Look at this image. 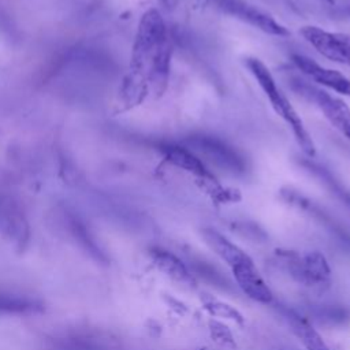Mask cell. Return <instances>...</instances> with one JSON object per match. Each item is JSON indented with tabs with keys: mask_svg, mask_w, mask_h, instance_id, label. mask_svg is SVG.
<instances>
[{
	"mask_svg": "<svg viewBox=\"0 0 350 350\" xmlns=\"http://www.w3.org/2000/svg\"><path fill=\"white\" fill-rule=\"evenodd\" d=\"M288 323L293 334L298 338L306 350H329L321 335L308 320L299 316H291Z\"/></svg>",
	"mask_w": 350,
	"mask_h": 350,
	"instance_id": "12",
	"label": "cell"
},
{
	"mask_svg": "<svg viewBox=\"0 0 350 350\" xmlns=\"http://www.w3.org/2000/svg\"><path fill=\"white\" fill-rule=\"evenodd\" d=\"M206 309H208L211 313H215V314H220V316L230 317V319L239 320V321L242 320V316H241L234 308H231L230 305L221 304V302H216V301L208 302V304H206Z\"/></svg>",
	"mask_w": 350,
	"mask_h": 350,
	"instance_id": "13",
	"label": "cell"
},
{
	"mask_svg": "<svg viewBox=\"0 0 350 350\" xmlns=\"http://www.w3.org/2000/svg\"><path fill=\"white\" fill-rule=\"evenodd\" d=\"M171 45L165 23L156 10L144 14L133 51V72L145 78V82L160 94L165 86L170 72Z\"/></svg>",
	"mask_w": 350,
	"mask_h": 350,
	"instance_id": "1",
	"label": "cell"
},
{
	"mask_svg": "<svg viewBox=\"0 0 350 350\" xmlns=\"http://www.w3.org/2000/svg\"><path fill=\"white\" fill-rule=\"evenodd\" d=\"M321 1H327V3H329V4H334V3H335V0H321Z\"/></svg>",
	"mask_w": 350,
	"mask_h": 350,
	"instance_id": "14",
	"label": "cell"
},
{
	"mask_svg": "<svg viewBox=\"0 0 350 350\" xmlns=\"http://www.w3.org/2000/svg\"><path fill=\"white\" fill-rule=\"evenodd\" d=\"M291 60L297 68L316 85L325 86L339 94L350 97V78L345 74L327 68L304 55H293Z\"/></svg>",
	"mask_w": 350,
	"mask_h": 350,
	"instance_id": "7",
	"label": "cell"
},
{
	"mask_svg": "<svg viewBox=\"0 0 350 350\" xmlns=\"http://www.w3.org/2000/svg\"><path fill=\"white\" fill-rule=\"evenodd\" d=\"M150 257L154 265L172 280L189 286L194 284V279L187 271L186 265L171 252L164 250L161 247H154L150 250Z\"/></svg>",
	"mask_w": 350,
	"mask_h": 350,
	"instance_id": "9",
	"label": "cell"
},
{
	"mask_svg": "<svg viewBox=\"0 0 350 350\" xmlns=\"http://www.w3.org/2000/svg\"><path fill=\"white\" fill-rule=\"evenodd\" d=\"M245 63H246L249 71L252 72V75L254 77V79L257 81V83L260 85V88L262 89L264 94L269 100L273 111L291 129L294 138H295L298 146L301 148V150L305 154L313 157L316 154L314 142H313L309 131L306 130L301 116L298 115L295 108L291 105L290 100L283 93V90L278 86L269 68L257 57H247Z\"/></svg>",
	"mask_w": 350,
	"mask_h": 350,
	"instance_id": "2",
	"label": "cell"
},
{
	"mask_svg": "<svg viewBox=\"0 0 350 350\" xmlns=\"http://www.w3.org/2000/svg\"><path fill=\"white\" fill-rule=\"evenodd\" d=\"M293 89L309 103L314 104L323 112L325 119L350 141V108L343 100L332 96L320 86L305 81H295Z\"/></svg>",
	"mask_w": 350,
	"mask_h": 350,
	"instance_id": "3",
	"label": "cell"
},
{
	"mask_svg": "<svg viewBox=\"0 0 350 350\" xmlns=\"http://www.w3.org/2000/svg\"><path fill=\"white\" fill-rule=\"evenodd\" d=\"M164 154L172 164L201 176L204 180L215 182V178H212L211 172L204 167V164L185 148L168 146L164 149Z\"/></svg>",
	"mask_w": 350,
	"mask_h": 350,
	"instance_id": "11",
	"label": "cell"
},
{
	"mask_svg": "<svg viewBox=\"0 0 350 350\" xmlns=\"http://www.w3.org/2000/svg\"><path fill=\"white\" fill-rule=\"evenodd\" d=\"M230 269L238 286L249 298L264 305L272 302V291L267 286L265 280L262 279L257 267L249 256Z\"/></svg>",
	"mask_w": 350,
	"mask_h": 350,
	"instance_id": "8",
	"label": "cell"
},
{
	"mask_svg": "<svg viewBox=\"0 0 350 350\" xmlns=\"http://www.w3.org/2000/svg\"><path fill=\"white\" fill-rule=\"evenodd\" d=\"M299 34L321 56L350 66V34L328 31L317 26H304L299 29Z\"/></svg>",
	"mask_w": 350,
	"mask_h": 350,
	"instance_id": "5",
	"label": "cell"
},
{
	"mask_svg": "<svg viewBox=\"0 0 350 350\" xmlns=\"http://www.w3.org/2000/svg\"><path fill=\"white\" fill-rule=\"evenodd\" d=\"M279 260L284 264L290 275L301 284L308 287H323L329 283L331 269L325 257L319 252L305 254L279 253Z\"/></svg>",
	"mask_w": 350,
	"mask_h": 350,
	"instance_id": "4",
	"label": "cell"
},
{
	"mask_svg": "<svg viewBox=\"0 0 350 350\" xmlns=\"http://www.w3.org/2000/svg\"><path fill=\"white\" fill-rule=\"evenodd\" d=\"M215 7H217L224 14H228L234 18H238L261 31L276 36V37H288L291 31L273 19L269 14L261 11L260 8L247 4L242 0H212Z\"/></svg>",
	"mask_w": 350,
	"mask_h": 350,
	"instance_id": "6",
	"label": "cell"
},
{
	"mask_svg": "<svg viewBox=\"0 0 350 350\" xmlns=\"http://www.w3.org/2000/svg\"><path fill=\"white\" fill-rule=\"evenodd\" d=\"M202 238L205 243L231 268L243 258H246L249 254L243 252L241 247H238L235 243L228 241L223 234H220L215 228H204L202 230Z\"/></svg>",
	"mask_w": 350,
	"mask_h": 350,
	"instance_id": "10",
	"label": "cell"
}]
</instances>
